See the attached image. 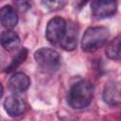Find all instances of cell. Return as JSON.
Wrapping results in <instances>:
<instances>
[{
  "label": "cell",
  "instance_id": "12",
  "mask_svg": "<svg viewBox=\"0 0 121 121\" xmlns=\"http://www.w3.org/2000/svg\"><path fill=\"white\" fill-rule=\"evenodd\" d=\"M105 53L111 60H121V35L116 36L107 45Z\"/></svg>",
  "mask_w": 121,
  "mask_h": 121
},
{
  "label": "cell",
  "instance_id": "9",
  "mask_svg": "<svg viewBox=\"0 0 121 121\" xmlns=\"http://www.w3.org/2000/svg\"><path fill=\"white\" fill-rule=\"evenodd\" d=\"M9 88L15 93H22L26 91L30 85V78L25 73L18 72L13 74L9 81Z\"/></svg>",
  "mask_w": 121,
  "mask_h": 121
},
{
  "label": "cell",
  "instance_id": "2",
  "mask_svg": "<svg viewBox=\"0 0 121 121\" xmlns=\"http://www.w3.org/2000/svg\"><path fill=\"white\" fill-rule=\"evenodd\" d=\"M110 37V31L105 26L87 28L81 39V48L85 52H94L102 47Z\"/></svg>",
  "mask_w": 121,
  "mask_h": 121
},
{
  "label": "cell",
  "instance_id": "1",
  "mask_svg": "<svg viewBox=\"0 0 121 121\" xmlns=\"http://www.w3.org/2000/svg\"><path fill=\"white\" fill-rule=\"evenodd\" d=\"M94 85L89 80H80L75 83L69 90L67 103L73 109L87 107L94 97Z\"/></svg>",
  "mask_w": 121,
  "mask_h": 121
},
{
  "label": "cell",
  "instance_id": "8",
  "mask_svg": "<svg viewBox=\"0 0 121 121\" xmlns=\"http://www.w3.org/2000/svg\"><path fill=\"white\" fill-rule=\"evenodd\" d=\"M77 43H78L77 26L73 22L67 23L66 31L63 36V39L60 43V46L66 51H72L77 47Z\"/></svg>",
  "mask_w": 121,
  "mask_h": 121
},
{
  "label": "cell",
  "instance_id": "4",
  "mask_svg": "<svg viewBox=\"0 0 121 121\" xmlns=\"http://www.w3.org/2000/svg\"><path fill=\"white\" fill-rule=\"evenodd\" d=\"M66 26H67V23L63 18L61 17L52 18L48 22L45 29V37L47 41L51 44L60 45L65 34Z\"/></svg>",
  "mask_w": 121,
  "mask_h": 121
},
{
  "label": "cell",
  "instance_id": "11",
  "mask_svg": "<svg viewBox=\"0 0 121 121\" xmlns=\"http://www.w3.org/2000/svg\"><path fill=\"white\" fill-rule=\"evenodd\" d=\"M20 38L17 33L11 30L4 31L1 34V45L8 52H15L20 46Z\"/></svg>",
  "mask_w": 121,
  "mask_h": 121
},
{
  "label": "cell",
  "instance_id": "13",
  "mask_svg": "<svg viewBox=\"0 0 121 121\" xmlns=\"http://www.w3.org/2000/svg\"><path fill=\"white\" fill-rule=\"evenodd\" d=\"M26 56H27V50H26V48H23V49L16 55V57L12 60V61L10 62V64L7 67L6 72H7V73H10V72H12L13 70H15L22 62L25 61V60L26 59Z\"/></svg>",
  "mask_w": 121,
  "mask_h": 121
},
{
  "label": "cell",
  "instance_id": "10",
  "mask_svg": "<svg viewBox=\"0 0 121 121\" xmlns=\"http://www.w3.org/2000/svg\"><path fill=\"white\" fill-rule=\"evenodd\" d=\"M0 20L2 26L7 29L13 28L18 23V16L13 7L10 5L2 7L0 9Z\"/></svg>",
  "mask_w": 121,
  "mask_h": 121
},
{
  "label": "cell",
  "instance_id": "6",
  "mask_svg": "<svg viewBox=\"0 0 121 121\" xmlns=\"http://www.w3.org/2000/svg\"><path fill=\"white\" fill-rule=\"evenodd\" d=\"M3 105L7 113L13 117L21 115L26 109V103L24 99L15 94L7 96Z\"/></svg>",
  "mask_w": 121,
  "mask_h": 121
},
{
  "label": "cell",
  "instance_id": "3",
  "mask_svg": "<svg viewBox=\"0 0 121 121\" xmlns=\"http://www.w3.org/2000/svg\"><path fill=\"white\" fill-rule=\"evenodd\" d=\"M34 59L39 67L45 73H55L61 65V57L54 49L43 47L34 53Z\"/></svg>",
  "mask_w": 121,
  "mask_h": 121
},
{
  "label": "cell",
  "instance_id": "5",
  "mask_svg": "<svg viewBox=\"0 0 121 121\" xmlns=\"http://www.w3.org/2000/svg\"><path fill=\"white\" fill-rule=\"evenodd\" d=\"M91 10L94 18L104 19L112 16L117 10V3L115 1H93L91 2Z\"/></svg>",
  "mask_w": 121,
  "mask_h": 121
},
{
  "label": "cell",
  "instance_id": "7",
  "mask_svg": "<svg viewBox=\"0 0 121 121\" xmlns=\"http://www.w3.org/2000/svg\"><path fill=\"white\" fill-rule=\"evenodd\" d=\"M103 100L110 106L121 104V84L118 82H108L103 89Z\"/></svg>",
  "mask_w": 121,
  "mask_h": 121
},
{
  "label": "cell",
  "instance_id": "14",
  "mask_svg": "<svg viewBox=\"0 0 121 121\" xmlns=\"http://www.w3.org/2000/svg\"><path fill=\"white\" fill-rule=\"evenodd\" d=\"M42 4L50 10H58L60 9H62L63 6L66 4L65 1H52V0H45L43 1Z\"/></svg>",
  "mask_w": 121,
  "mask_h": 121
}]
</instances>
